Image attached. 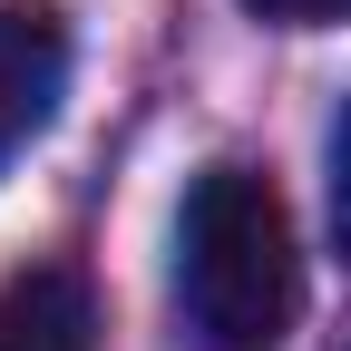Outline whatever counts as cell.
Returning a JSON list of instances; mask_svg holds the SVG:
<instances>
[{"mask_svg":"<svg viewBox=\"0 0 351 351\" xmlns=\"http://www.w3.org/2000/svg\"><path fill=\"white\" fill-rule=\"evenodd\" d=\"M332 244H341V263H351V108H341V127H332Z\"/></svg>","mask_w":351,"mask_h":351,"instance_id":"277c9868","label":"cell"},{"mask_svg":"<svg viewBox=\"0 0 351 351\" xmlns=\"http://www.w3.org/2000/svg\"><path fill=\"white\" fill-rule=\"evenodd\" d=\"M176 302L195 351H283L302 313V244L254 166H205L176 205Z\"/></svg>","mask_w":351,"mask_h":351,"instance_id":"6da1fadb","label":"cell"},{"mask_svg":"<svg viewBox=\"0 0 351 351\" xmlns=\"http://www.w3.org/2000/svg\"><path fill=\"white\" fill-rule=\"evenodd\" d=\"M59 88H69V29L39 0H0V166L59 117Z\"/></svg>","mask_w":351,"mask_h":351,"instance_id":"7a4b0ae2","label":"cell"},{"mask_svg":"<svg viewBox=\"0 0 351 351\" xmlns=\"http://www.w3.org/2000/svg\"><path fill=\"white\" fill-rule=\"evenodd\" d=\"M0 351H98V293L78 263H29L0 283Z\"/></svg>","mask_w":351,"mask_h":351,"instance_id":"3957f363","label":"cell"},{"mask_svg":"<svg viewBox=\"0 0 351 351\" xmlns=\"http://www.w3.org/2000/svg\"><path fill=\"white\" fill-rule=\"evenodd\" d=\"M244 10L274 29H322V20H351V0H244Z\"/></svg>","mask_w":351,"mask_h":351,"instance_id":"5b68a950","label":"cell"}]
</instances>
